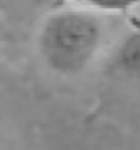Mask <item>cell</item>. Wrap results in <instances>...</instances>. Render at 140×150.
I'll return each mask as SVG.
<instances>
[{"mask_svg": "<svg viewBox=\"0 0 140 150\" xmlns=\"http://www.w3.org/2000/svg\"><path fill=\"white\" fill-rule=\"evenodd\" d=\"M102 41L101 20L86 10H61L45 20L38 36L40 54L51 71L73 76L91 64Z\"/></svg>", "mask_w": 140, "mask_h": 150, "instance_id": "1", "label": "cell"}, {"mask_svg": "<svg viewBox=\"0 0 140 150\" xmlns=\"http://www.w3.org/2000/svg\"><path fill=\"white\" fill-rule=\"evenodd\" d=\"M112 68L125 78L140 79V33H132L122 40L114 53Z\"/></svg>", "mask_w": 140, "mask_h": 150, "instance_id": "2", "label": "cell"}, {"mask_svg": "<svg viewBox=\"0 0 140 150\" xmlns=\"http://www.w3.org/2000/svg\"><path fill=\"white\" fill-rule=\"evenodd\" d=\"M92 8L105 13H122L140 5V0H84Z\"/></svg>", "mask_w": 140, "mask_h": 150, "instance_id": "3", "label": "cell"}]
</instances>
